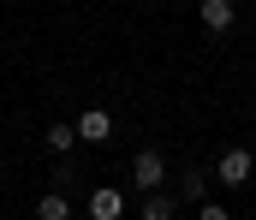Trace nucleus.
Wrapping results in <instances>:
<instances>
[{"label":"nucleus","instance_id":"obj_7","mask_svg":"<svg viewBox=\"0 0 256 220\" xmlns=\"http://www.w3.org/2000/svg\"><path fill=\"white\" fill-rule=\"evenodd\" d=\"M36 215H42V220H66V215H72V203H66L60 191H48V197L36 203Z\"/></svg>","mask_w":256,"mask_h":220},{"label":"nucleus","instance_id":"obj_5","mask_svg":"<svg viewBox=\"0 0 256 220\" xmlns=\"http://www.w3.org/2000/svg\"><path fill=\"white\" fill-rule=\"evenodd\" d=\"M196 18H202V30H214V36H220V30H232V18H238V12H232V0H202V6H196Z\"/></svg>","mask_w":256,"mask_h":220},{"label":"nucleus","instance_id":"obj_9","mask_svg":"<svg viewBox=\"0 0 256 220\" xmlns=\"http://www.w3.org/2000/svg\"><path fill=\"white\" fill-rule=\"evenodd\" d=\"M179 191H185V203H196V197H202V191H208V173H185V179H179Z\"/></svg>","mask_w":256,"mask_h":220},{"label":"nucleus","instance_id":"obj_2","mask_svg":"<svg viewBox=\"0 0 256 220\" xmlns=\"http://www.w3.org/2000/svg\"><path fill=\"white\" fill-rule=\"evenodd\" d=\"M250 167H256V155H250L244 143H238V149H226V155H220L214 179H226V185H244V179H250Z\"/></svg>","mask_w":256,"mask_h":220},{"label":"nucleus","instance_id":"obj_4","mask_svg":"<svg viewBox=\"0 0 256 220\" xmlns=\"http://www.w3.org/2000/svg\"><path fill=\"white\" fill-rule=\"evenodd\" d=\"M78 137H84V143H108V137H114V119H108L102 107H90V113H78Z\"/></svg>","mask_w":256,"mask_h":220},{"label":"nucleus","instance_id":"obj_8","mask_svg":"<svg viewBox=\"0 0 256 220\" xmlns=\"http://www.w3.org/2000/svg\"><path fill=\"white\" fill-rule=\"evenodd\" d=\"M72 143H78V125H48V149L54 155H72Z\"/></svg>","mask_w":256,"mask_h":220},{"label":"nucleus","instance_id":"obj_1","mask_svg":"<svg viewBox=\"0 0 256 220\" xmlns=\"http://www.w3.org/2000/svg\"><path fill=\"white\" fill-rule=\"evenodd\" d=\"M131 179H137V191H161V179H167V161H161L155 149H143V155H131Z\"/></svg>","mask_w":256,"mask_h":220},{"label":"nucleus","instance_id":"obj_3","mask_svg":"<svg viewBox=\"0 0 256 220\" xmlns=\"http://www.w3.org/2000/svg\"><path fill=\"white\" fill-rule=\"evenodd\" d=\"M120 215H126V197H120L114 185L90 191V220H120Z\"/></svg>","mask_w":256,"mask_h":220},{"label":"nucleus","instance_id":"obj_10","mask_svg":"<svg viewBox=\"0 0 256 220\" xmlns=\"http://www.w3.org/2000/svg\"><path fill=\"white\" fill-rule=\"evenodd\" d=\"M196 220H232V215H226V209H214V203H202V215H196Z\"/></svg>","mask_w":256,"mask_h":220},{"label":"nucleus","instance_id":"obj_11","mask_svg":"<svg viewBox=\"0 0 256 220\" xmlns=\"http://www.w3.org/2000/svg\"><path fill=\"white\" fill-rule=\"evenodd\" d=\"M250 107H256V101H250Z\"/></svg>","mask_w":256,"mask_h":220},{"label":"nucleus","instance_id":"obj_6","mask_svg":"<svg viewBox=\"0 0 256 220\" xmlns=\"http://www.w3.org/2000/svg\"><path fill=\"white\" fill-rule=\"evenodd\" d=\"M173 215H179V203L167 191H143V220H173Z\"/></svg>","mask_w":256,"mask_h":220}]
</instances>
